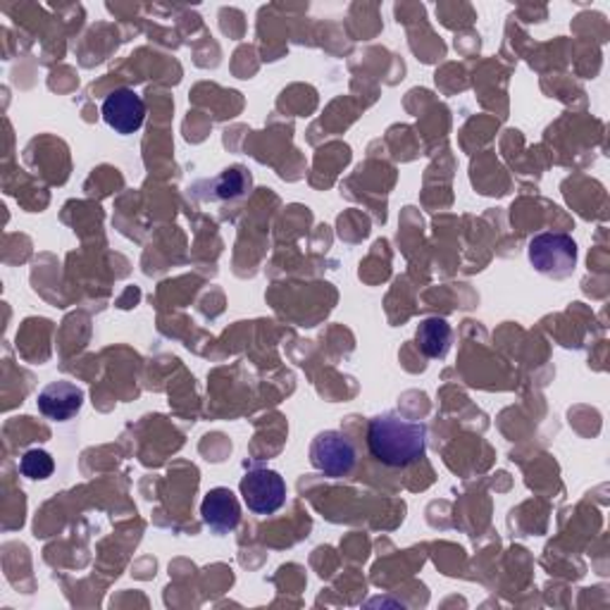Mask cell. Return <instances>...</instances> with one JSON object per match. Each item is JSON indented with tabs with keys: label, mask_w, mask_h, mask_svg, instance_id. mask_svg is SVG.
Masks as SVG:
<instances>
[{
	"label": "cell",
	"mask_w": 610,
	"mask_h": 610,
	"mask_svg": "<svg viewBox=\"0 0 610 610\" xmlns=\"http://www.w3.org/2000/svg\"><path fill=\"white\" fill-rule=\"evenodd\" d=\"M529 263L544 277L568 280L577 267V243L570 234L544 232L529 241Z\"/></svg>",
	"instance_id": "obj_2"
},
{
	"label": "cell",
	"mask_w": 610,
	"mask_h": 610,
	"mask_svg": "<svg viewBox=\"0 0 610 610\" xmlns=\"http://www.w3.org/2000/svg\"><path fill=\"white\" fill-rule=\"evenodd\" d=\"M36 403L43 418H49L53 422H67L82 410L84 391L72 385V381H51V385L39 393Z\"/></svg>",
	"instance_id": "obj_6"
},
{
	"label": "cell",
	"mask_w": 610,
	"mask_h": 610,
	"mask_svg": "<svg viewBox=\"0 0 610 610\" xmlns=\"http://www.w3.org/2000/svg\"><path fill=\"white\" fill-rule=\"evenodd\" d=\"M103 119L108 122V127L117 134L127 136L139 132L146 119V103L144 98L132 88H117L103 101Z\"/></svg>",
	"instance_id": "obj_5"
},
{
	"label": "cell",
	"mask_w": 610,
	"mask_h": 610,
	"mask_svg": "<svg viewBox=\"0 0 610 610\" xmlns=\"http://www.w3.org/2000/svg\"><path fill=\"white\" fill-rule=\"evenodd\" d=\"M201 515L203 523L215 534L232 532L241 520L239 498L232 490H227V486H215V490H210L206 494L201 503Z\"/></svg>",
	"instance_id": "obj_7"
},
{
	"label": "cell",
	"mask_w": 610,
	"mask_h": 610,
	"mask_svg": "<svg viewBox=\"0 0 610 610\" xmlns=\"http://www.w3.org/2000/svg\"><path fill=\"white\" fill-rule=\"evenodd\" d=\"M368 446L375 461L387 467H408L427 453V427L396 413L370 420Z\"/></svg>",
	"instance_id": "obj_1"
},
{
	"label": "cell",
	"mask_w": 610,
	"mask_h": 610,
	"mask_svg": "<svg viewBox=\"0 0 610 610\" xmlns=\"http://www.w3.org/2000/svg\"><path fill=\"white\" fill-rule=\"evenodd\" d=\"M451 325L444 317H427L416 332V341L427 358H446L451 350Z\"/></svg>",
	"instance_id": "obj_8"
},
{
	"label": "cell",
	"mask_w": 610,
	"mask_h": 610,
	"mask_svg": "<svg viewBox=\"0 0 610 610\" xmlns=\"http://www.w3.org/2000/svg\"><path fill=\"white\" fill-rule=\"evenodd\" d=\"M53 455L43 449H32L22 455L20 472L29 480H49L53 475Z\"/></svg>",
	"instance_id": "obj_9"
},
{
	"label": "cell",
	"mask_w": 610,
	"mask_h": 610,
	"mask_svg": "<svg viewBox=\"0 0 610 610\" xmlns=\"http://www.w3.org/2000/svg\"><path fill=\"white\" fill-rule=\"evenodd\" d=\"M251 189V175L243 172L241 167H234V170H227L218 181H215V196L218 198H239Z\"/></svg>",
	"instance_id": "obj_10"
},
{
	"label": "cell",
	"mask_w": 610,
	"mask_h": 610,
	"mask_svg": "<svg viewBox=\"0 0 610 610\" xmlns=\"http://www.w3.org/2000/svg\"><path fill=\"white\" fill-rule=\"evenodd\" d=\"M241 496L246 503L249 511L255 515H272L277 513L284 501H286V484L280 472L267 470V467H255L249 470L246 475L241 477Z\"/></svg>",
	"instance_id": "obj_4"
},
{
	"label": "cell",
	"mask_w": 610,
	"mask_h": 610,
	"mask_svg": "<svg viewBox=\"0 0 610 610\" xmlns=\"http://www.w3.org/2000/svg\"><path fill=\"white\" fill-rule=\"evenodd\" d=\"M311 463L327 477H344L348 472H354L358 463V451L354 441L344 432L327 430L313 439Z\"/></svg>",
	"instance_id": "obj_3"
}]
</instances>
